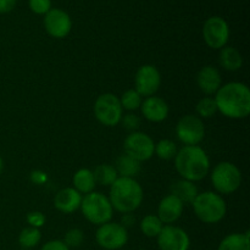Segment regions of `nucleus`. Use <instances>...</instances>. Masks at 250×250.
Masks as SVG:
<instances>
[{"label": "nucleus", "instance_id": "f704fd0d", "mask_svg": "<svg viewBox=\"0 0 250 250\" xmlns=\"http://www.w3.org/2000/svg\"><path fill=\"white\" fill-rule=\"evenodd\" d=\"M31 181L33 185L42 186L48 182V175L42 170H34L31 172Z\"/></svg>", "mask_w": 250, "mask_h": 250}, {"label": "nucleus", "instance_id": "2eb2a0df", "mask_svg": "<svg viewBox=\"0 0 250 250\" xmlns=\"http://www.w3.org/2000/svg\"><path fill=\"white\" fill-rule=\"evenodd\" d=\"M141 110L144 119L150 122H155V124L165 121L170 112L167 103L163 98L156 97V95L146 98L142 102Z\"/></svg>", "mask_w": 250, "mask_h": 250}, {"label": "nucleus", "instance_id": "423d86ee", "mask_svg": "<svg viewBox=\"0 0 250 250\" xmlns=\"http://www.w3.org/2000/svg\"><path fill=\"white\" fill-rule=\"evenodd\" d=\"M211 183L219 194H232L242 185V172L234 164L219 163L211 172Z\"/></svg>", "mask_w": 250, "mask_h": 250}, {"label": "nucleus", "instance_id": "0eeeda50", "mask_svg": "<svg viewBox=\"0 0 250 250\" xmlns=\"http://www.w3.org/2000/svg\"><path fill=\"white\" fill-rule=\"evenodd\" d=\"M95 119L106 127H114L121 122L124 109L120 103V98L112 93H104L99 95L94 103Z\"/></svg>", "mask_w": 250, "mask_h": 250}, {"label": "nucleus", "instance_id": "e433bc0d", "mask_svg": "<svg viewBox=\"0 0 250 250\" xmlns=\"http://www.w3.org/2000/svg\"><path fill=\"white\" fill-rule=\"evenodd\" d=\"M134 224V217H132L131 214H124V217H122V226L125 229H127L128 226H132Z\"/></svg>", "mask_w": 250, "mask_h": 250}, {"label": "nucleus", "instance_id": "a878e982", "mask_svg": "<svg viewBox=\"0 0 250 250\" xmlns=\"http://www.w3.org/2000/svg\"><path fill=\"white\" fill-rule=\"evenodd\" d=\"M42 239L41 229H34V227H26L21 231L19 236V243L23 249L32 250L34 247L39 244Z\"/></svg>", "mask_w": 250, "mask_h": 250}, {"label": "nucleus", "instance_id": "1a4fd4ad", "mask_svg": "<svg viewBox=\"0 0 250 250\" xmlns=\"http://www.w3.org/2000/svg\"><path fill=\"white\" fill-rule=\"evenodd\" d=\"M203 38L209 48L221 50L229 39V26L221 16H211L203 24Z\"/></svg>", "mask_w": 250, "mask_h": 250}, {"label": "nucleus", "instance_id": "4be33fe9", "mask_svg": "<svg viewBox=\"0 0 250 250\" xmlns=\"http://www.w3.org/2000/svg\"><path fill=\"white\" fill-rule=\"evenodd\" d=\"M73 188L81 194H89L94 192V188L97 186L94 180L93 171L89 168H80L77 172L73 175L72 178Z\"/></svg>", "mask_w": 250, "mask_h": 250}, {"label": "nucleus", "instance_id": "4468645a", "mask_svg": "<svg viewBox=\"0 0 250 250\" xmlns=\"http://www.w3.org/2000/svg\"><path fill=\"white\" fill-rule=\"evenodd\" d=\"M134 85L142 97H153L161 85L160 72L154 65L141 66L136 72Z\"/></svg>", "mask_w": 250, "mask_h": 250}, {"label": "nucleus", "instance_id": "cd10ccee", "mask_svg": "<svg viewBox=\"0 0 250 250\" xmlns=\"http://www.w3.org/2000/svg\"><path fill=\"white\" fill-rule=\"evenodd\" d=\"M143 102V97L137 92L136 89H128L121 95L120 98V103L124 110H128V111H134V110L139 109Z\"/></svg>", "mask_w": 250, "mask_h": 250}, {"label": "nucleus", "instance_id": "a211bd4d", "mask_svg": "<svg viewBox=\"0 0 250 250\" xmlns=\"http://www.w3.org/2000/svg\"><path fill=\"white\" fill-rule=\"evenodd\" d=\"M82 194L73 187L63 188L59 190L54 198V207L63 214H72L80 209L82 203Z\"/></svg>", "mask_w": 250, "mask_h": 250}, {"label": "nucleus", "instance_id": "c85d7f7f", "mask_svg": "<svg viewBox=\"0 0 250 250\" xmlns=\"http://www.w3.org/2000/svg\"><path fill=\"white\" fill-rule=\"evenodd\" d=\"M197 116H199L200 119H209L216 115L217 112V105L215 102V98L212 97H205L198 102L197 106Z\"/></svg>", "mask_w": 250, "mask_h": 250}, {"label": "nucleus", "instance_id": "72a5a7b5", "mask_svg": "<svg viewBox=\"0 0 250 250\" xmlns=\"http://www.w3.org/2000/svg\"><path fill=\"white\" fill-rule=\"evenodd\" d=\"M41 250H70V248L63 243V241L53 239V241H49L45 244H43Z\"/></svg>", "mask_w": 250, "mask_h": 250}, {"label": "nucleus", "instance_id": "aec40b11", "mask_svg": "<svg viewBox=\"0 0 250 250\" xmlns=\"http://www.w3.org/2000/svg\"><path fill=\"white\" fill-rule=\"evenodd\" d=\"M114 167L116 170L119 177L134 178L141 172L142 166L138 160H136V159L131 158V156L124 153L116 159V163H115Z\"/></svg>", "mask_w": 250, "mask_h": 250}, {"label": "nucleus", "instance_id": "20e7f679", "mask_svg": "<svg viewBox=\"0 0 250 250\" xmlns=\"http://www.w3.org/2000/svg\"><path fill=\"white\" fill-rule=\"evenodd\" d=\"M195 216L202 222L214 225L224 220L227 212V205L224 198L216 192H202L192 203Z\"/></svg>", "mask_w": 250, "mask_h": 250}, {"label": "nucleus", "instance_id": "f03ea898", "mask_svg": "<svg viewBox=\"0 0 250 250\" xmlns=\"http://www.w3.org/2000/svg\"><path fill=\"white\" fill-rule=\"evenodd\" d=\"M175 167L183 180L195 183L209 175V156L199 146H185L176 154Z\"/></svg>", "mask_w": 250, "mask_h": 250}, {"label": "nucleus", "instance_id": "412c9836", "mask_svg": "<svg viewBox=\"0 0 250 250\" xmlns=\"http://www.w3.org/2000/svg\"><path fill=\"white\" fill-rule=\"evenodd\" d=\"M219 62L222 68L234 72L243 66V56L233 46H225L220 50Z\"/></svg>", "mask_w": 250, "mask_h": 250}, {"label": "nucleus", "instance_id": "f8f14e48", "mask_svg": "<svg viewBox=\"0 0 250 250\" xmlns=\"http://www.w3.org/2000/svg\"><path fill=\"white\" fill-rule=\"evenodd\" d=\"M44 28L53 38H66L72 29V20L65 10L55 7L44 15Z\"/></svg>", "mask_w": 250, "mask_h": 250}, {"label": "nucleus", "instance_id": "4c0bfd02", "mask_svg": "<svg viewBox=\"0 0 250 250\" xmlns=\"http://www.w3.org/2000/svg\"><path fill=\"white\" fill-rule=\"evenodd\" d=\"M2 171H4V160H2V158L0 156V175L2 173Z\"/></svg>", "mask_w": 250, "mask_h": 250}, {"label": "nucleus", "instance_id": "f257e3e1", "mask_svg": "<svg viewBox=\"0 0 250 250\" xmlns=\"http://www.w3.org/2000/svg\"><path fill=\"white\" fill-rule=\"evenodd\" d=\"M217 111L233 120L246 119L250 114V90L242 82H229L221 85L215 94Z\"/></svg>", "mask_w": 250, "mask_h": 250}, {"label": "nucleus", "instance_id": "9d476101", "mask_svg": "<svg viewBox=\"0 0 250 250\" xmlns=\"http://www.w3.org/2000/svg\"><path fill=\"white\" fill-rule=\"evenodd\" d=\"M176 136L185 146H198L205 137V126L197 115H185L176 125Z\"/></svg>", "mask_w": 250, "mask_h": 250}, {"label": "nucleus", "instance_id": "58836bf2", "mask_svg": "<svg viewBox=\"0 0 250 250\" xmlns=\"http://www.w3.org/2000/svg\"><path fill=\"white\" fill-rule=\"evenodd\" d=\"M141 250H146V249H141Z\"/></svg>", "mask_w": 250, "mask_h": 250}, {"label": "nucleus", "instance_id": "7ed1b4c3", "mask_svg": "<svg viewBox=\"0 0 250 250\" xmlns=\"http://www.w3.org/2000/svg\"><path fill=\"white\" fill-rule=\"evenodd\" d=\"M143 188L134 178L119 177L110 186L109 200L112 209L121 214H131L143 202Z\"/></svg>", "mask_w": 250, "mask_h": 250}, {"label": "nucleus", "instance_id": "b1692460", "mask_svg": "<svg viewBox=\"0 0 250 250\" xmlns=\"http://www.w3.org/2000/svg\"><path fill=\"white\" fill-rule=\"evenodd\" d=\"M93 175H94L95 183L104 186V187H110L119 178V175H117L114 165H110V164H100V165H98L93 171Z\"/></svg>", "mask_w": 250, "mask_h": 250}, {"label": "nucleus", "instance_id": "f3484780", "mask_svg": "<svg viewBox=\"0 0 250 250\" xmlns=\"http://www.w3.org/2000/svg\"><path fill=\"white\" fill-rule=\"evenodd\" d=\"M197 84L205 95L211 97L222 85L221 73L214 66H204L197 75Z\"/></svg>", "mask_w": 250, "mask_h": 250}, {"label": "nucleus", "instance_id": "6e6552de", "mask_svg": "<svg viewBox=\"0 0 250 250\" xmlns=\"http://www.w3.org/2000/svg\"><path fill=\"white\" fill-rule=\"evenodd\" d=\"M95 241L105 250H119L128 242V232L121 224L110 221L99 226L95 232Z\"/></svg>", "mask_w": 250, "mask_h": 250}, {"label": "nucleus", "instance_id": "ddd939ff", "mask_svg": "<svg viewBox=\"0 0 250 250\" xmlns=\"http://www.w3.org/2000/svg\"><path fill=\"white\" fill-rule=\"evenodd\" d=\"M160 250H189L190 238L183 229L165 225L156 237Z\"/></svg>", "mask_w": 250, "mask_h": 250}, {"label": "nucleus", "instance_id": "c756f323", "mask_svg": "<svg viewBox=\"0 0 250 250\" xmlns=\"http://www.w3.org/2000/svg\"><path fill=\"white\" fill-rule=\"evenodd\" d=\"M83 241H84V233L82 229H68L63 237V243L68 247V248H78L82 246Z\"/></svg>", "mask_w": 250, "mask_h": 250}, {"label": "nucleus", "instance_id": "6ab92c4d", "mask_svg": "<svg viewBox=\"0 0 250 250\" xmlns=\"http://www.w3.org/2000/svg\"><path fill=\"white\" fill-rule=\"evenodd\" d=\"M170 190L171 194L175 195L176 198H178L183 204L190 205L194 202L195 197L199 194V190H198V187L195 186V183L187 180H183V178L175 181V182L171 185Z\"/></svg>", "mask_w": 250, "mask_h": 250}, {"label": "nucleus", "instance_id": "2f4dec72", "mask_svg": "<svg viewBox=\"0 0 250 250\" xmlns=\"http://www.w3.org/2000/svg\"><path fill=\"white\" fill-rule=\"evenodd\" d=\"M121 124L124 125L125 128L128 129V131L136 132L137 129L139 128V126H141V120H139V117L137 116V115L127 114L122 116Z\"/></svg>", "mask_w": 250, "mask_h": 250}, {"label": "nucleus", "instance_id": "9b49d317", "mask_svg": "<svg viewBox=\"0 0 250 250\" xmlns=\"http://www.w3.org/2000/svg\"><path fill=\"white\" fill-rule=\"evenodd\" d=\"M155 143L153 138L143 132H131L124 142L125 154L136 159L139 163L153 158Z\"/></svg>", "mask_w": 250, "mask_h": 250}, {"label": "nucleus", "instance_id": "393cba45", "mask_svg": "<svg viewBox=\"0 0 250 250\" xmlns=\"http://www.w3.org/2000/svg\"><path fill=\"white\" fill-rule=\"evenodd\" d=\"M164 226L165 225L161 222V220L156 215H146L139 224L142 233L149 238H156Z\"/></svg>", "mask_w": 250, "mask_h": 250}, {"label": "nucleus", "instance_id": "bb28decb", "mask_svg": "<svg viewBox=\"0 0 250 250\" xmlns=\"http://www.w3.org/2000/svg\"><path fill=\"white\" fill-rule=\"evenodd\" d=\"M177 151V146L171 139H161L155 144V149H154V154H156V156L161 160L175 159Z\"/></svg>", "mask_w": 250, "mask_h": 250}, {"label": "nucleus", "instance_id": "dca6fc26", "mask_svg": "<svg viewBox=\"0 0 250 250\" xmlns=\"http://www.w3.org/2000/svg\"><path fill=\"white\" fill-rule=\"evenodd\" d=\"M183 209H185V204L175 195L168 194L159 203L156 216L161 220L164 225H172L182 216Z\"/></svg>", "mask_w": 250, "mask_h": 250}, {"label": "nucleus", "instance_id": "473e14b6", "mask_svg": "<svg viewBox=\"0 0 250 250\" xmlns=\"http://www.w3.org/2000/svg\"><path fill=\"white\" fill-rule=\"evenodd\" d=\"M27 222H28V225L31 227H34V229H41V227L44 226V224H45L46 219L45 216H44L43 212L41 211H32L29 212L28 215H27L26 217Z\"/></svg>", "mask_w": 250, "mask_h": 250}, {"label": "nucleus", "instance_id": "7c9ffc66", "mask_svg": "<svg viewBox=\"0 0 250 250\" xmlns=\"http://www.w3.org/2000/svg\"><path fill=\"white\" fill-rule=\"evenodd\" d=\"M28 7L33 14L43 16L53 9L51 0H28Z\"/></svg>", "mask_w": 250, "mask_h": 250}, {"label": "nucleus", "instance_id": "c9c22d12", "mask_svg": "<svg viewBox=\"0 0 250 250\" xmlns=\"http://www.w3.org/2000/svg\"><path fill=\"white\" fill-rule=\"evenodd\" d=\"M17 0H0V14H9L16 7Z\"/></svg>", "mask_w": 250, "mask_h": 250}, {"label": "nucleus", "instance_id": "39448f33", "mask_svg": "<svg viewBox=\"0 0 250 250\" xmlns=\"http://www.w3.org/2000/svg\"><path fill=\"white\" fill-rule=\"evenodd\" d=\"M80 209L82 210L83 216L87 219V221L97 226H102L106 222H110L114 215V209H112L109 198L99 192L85 194L82 198Z\"/></svg>", "mask_w": 250, "mask_h": 250}, {"label": "nucleus", "instance_id": "ea45409f", "mask_svg": "<svg viewBox=\"0 0 250 250\" xmlns=\"http://www.w3.org/2000/svg\"><path fill=\"white\" fill-rule=\"evenodd\" d=\"M22 250H27V249H22Z\"/></svg>", "mask_w": 250, "mask_h": 250}, {"label": "nucleus", "instance_id": "5701e85b", "mask_svg": "<svg viewBox=\"0 0 250 250\" xmlns=\"http://www.w3.org/2000/svg\"><path fill=\"white\" fill-rule=\"evenodd\" d=\"M217 250H250V232L229 234L220 242Z\"/></svg>", "mask_w": 250, "mask_h": 250}]
</instances>
